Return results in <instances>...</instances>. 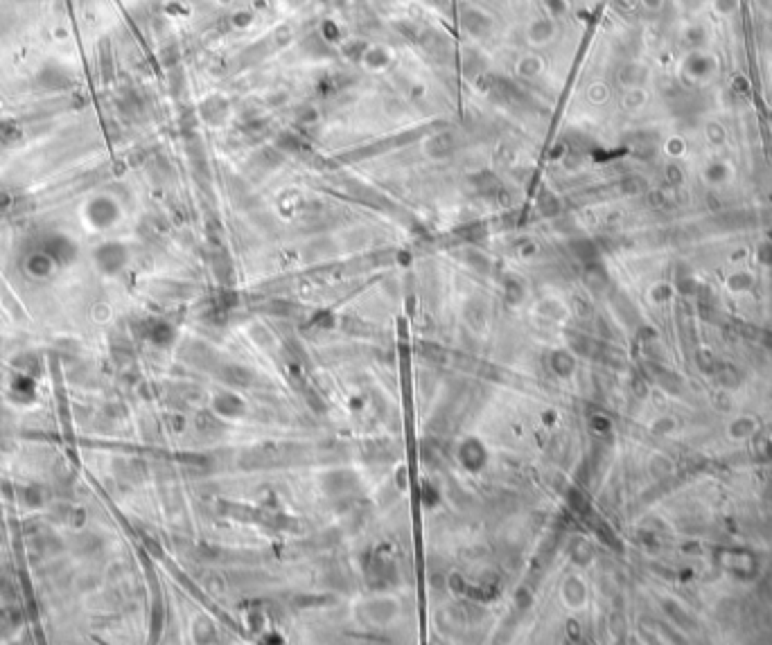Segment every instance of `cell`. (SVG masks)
<instances>
[{"label": "cell", "instance_id": "6", "mask_svg": "<svg viewBox=\"0 0 772 645\" xmlns=\"http://www.w3.org/2000/svg\"><path fill=\"white\" fill-rule=\"evenodd\" d=\"M219 379L230 386H249L253 382V372L242 366H224L219 370Z\"/></svg>", "mask_w": 772, "mask_h": 645}, {"label": "cell", "instance_id": "5", "mask_svg": "<svg viewBox=\"0 0 772 645\" xmlns=\"http://www.w3.org/2000/svg\"><path fill=\"white\" fill-rule=\"evenodd\" d=\"M396 603L391 600H373L366 605V616L373 620V623H389V620L396 616Z\"/></svg>", "mask_w": 772, "mask_h": 645}, {"label": "cell", "instance_id": "9", "mask_svg": "<svg viewBox=\"0 0 772 645\" xmlns=\"http://www.w3.org/2000/svg\"><path fill=\"white\" fill-rule=\"evenodd\" d=\"M549 363H551V370L553 372H558V375H569L571 372V366H574V361H571V356L567 354V352H551V359H549Z\"/></svg>", "mask_w": 772, "mask_h": 645}, {"label": "cell", "instance_id": "2", "mask_svg": "<svg viewBox=\"0 0 772 645\" xmlns=\"http://www.w3.org/2000/svg\"><path fill=\"white\" fill-rule=\"evenodd\" d=\"M354 483H357V478H354L350 472H330L326 476V480H323V485H326V489L330 494L350 492V489L354 487Z\"/></svg>", "mask_w": 772, "mask_h": 645}, {"label": "cell", "instance_id": "8", "mask_svg": "<svg viewBox=\"0 0 772 645\" xmlns=\"http://www.w3.org/2000/svg\"><path fill=\"white\" fill-rule=\"evenodd\" d=\"M145 334H147V339L152 341V343H156V345H167V343H172V339H174V330H172V325L160 323V321L152 323Z\"/></svg>", "mask_w": 772, "mask_h": 645}, {"label": "cell", "instance_id": "1", "mask_svg": "<svg viewBox=\"0 0 772 645\" xmlns=\"http://www.w3.org/2000/svg\"><path fill=\"white\" fill-rule=\"evenodd\" d=\"M95 260H97L99 267L106 271V273H115V271L125 264L127 253H125V248L118 246V244H104L95 253Z\"/></svg>", "mask_w": 772, "mask_h": 645}, {"label": "cell", "instance_id": "11", "mask_svg": "<svg viewBox=\"0 0 772 645\" xmlns=\"http://www.w3.org/2000/svg\"><path fill=\"white\" fill-rule=\"evenodd\" d=\"M422 354H424V359H431V361H445V354H443V350L441 348H436V345H422Z\"/></svg>", "mask_w": 772, "mask_h": 645}, {"label": "cell", "instance_id": "7", "mask_svg": "<svg viewBox=\"0 0 772 645\" xmlns=\"http://www.w3.org/2000/svg\"><path fill=\"white\" fill-rule=\"evenodd\" d=\"M215 406H217V411L224 417H235L244 411V402L233 393H224L217 398V402H215Z\"/></svg>", "mask_w": 772, "mask_h": 645}, {"label": "cell", "instance_id": "3", "mask_svg": "<svg viewBox=\"0 0 772 645\" xmlns=\"http://www.w3.org/2000/svg\"><path fill=\"white\" fill-rule=\"evenodd\" d=\"M459 456H461V463L466 465V467L477 470V467H481V463H483V458H485V452H483L481 442H477V440L470 438V440H466L461 445Z\"/></svg>", "mask_w": 772, "mask_h": 645}, {"label": "cell", "instance_id": "10", "mask_svg": "<svg viewBox=\"0 0 772 645\" xmlns=\"http://www.w3.org/2000/svg\"><path fill=\"white\" fill-rule=\"evenodd\" d=\"M581 596H583L581 582H578V580H569L567 585H565V598H567V600H571V603H578V600H581Z\"/></svg>", "mask_w": 772, "mask_h": 645}, {"label": "cell", "instance_id": "4", "mask_svg": "<svg viewBox=\"0 0 772 645\" xmlns=\"http://www.w3.org/2000/svg\"><path fill=\"white\" fill-rule=\"evenodd\" d=\"M88 217L95 226H109V223L113 221V217H115V208L111 206V201L95 199L88 206Z\"/></svg>", "mask_w": 772, "mask_h": 645}]
</instances>
